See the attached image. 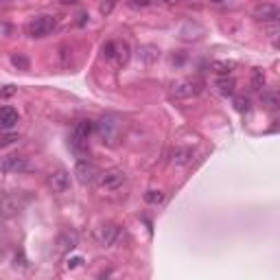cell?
Here are the masks:
<instances>
[{"label": "cell", "mask_w": 280, "mask_h": 280, "mask_svg": "<svg viewBox=\"0 0 280 280\" xmlns=\"http://www.w3.org/2000/svg\"><path fill=\"white\" fill-rule=\"evenodd\" d=\"M234 87H236V81H234L232 77L223 75V77H219V79H217V90H219V94H223V96H232V94H234Z\"/></svg>", "instance_id": "15"}, {"label": "cell", "mask_w": 280, "mask_h": 280, "mask_svg": "<svg viewBox=\"0 0 280 280\" xmlns=\"http://www.w3.org/2000/svg\"><path fill=\"white\" fill-rule=\"evenodd\" d=\"M260 96H262V103H265L269 110H278V94L274 90H265Z\"/></svg>", "instance_id": "23"}, {"label": "cell", "mask_w": 280, "mask_h": 280, "mask_svg": "<svg viewBox=\"0 0 280 280\" xmlns=\"http://www.w3.org/2000/svg\"><path fill=\"white\" fill-rule=\"evenodd\" d=\"M151 5V0H129V7H134V9H145Z\"/></svg>", "instance_id": "27"}, {"label": "cell", "mask_w": 280, "mask_h": 280, "mask_svg": "<svg viewBox=\"0 0 280 280\" xmlns=\"http://www.w3.org/2000/svg\"><path fill=\"white\" fill-rule=\"evenodd\" d=\"M208 3H223V0H208Z\"/></svg>", "instance_id": "33"}, {"label": "cell", "mask_w": 280, "mask_h": 280, "mask_svg": "<svg viewBox=\"0 0 280 280\" xmlns=\"http://www.w3.org/2000/svg\"><path fill=\"white\" fill-rule=\"evenodd\" d=\"M15 92V87L13 85H5V90L0 92V96H9V94H13Z\"/></svg>", "instance_id": "30"}, {"label": "cell", "mask_w": 280, "mask_h": 280, "mask_svg": "<svg viewBox=\"0 0 280 280\" xmlns=\"http://www.w3.org/2000/svg\"><path fill=\"white\" fill-rule=\"evenodd\" d=\"M18 125V110L11 108V105H3L0 108V129L9 131Z\"/></svg>", "instance_id": "10"}, {"label": "cell", "mask_w": 280, "mask_h": 280, "mask_svg": "<svg viewBox=\"0 0 280 280\" xmlns=\"http://www.w3.org/2000/svg\"><path fill=\"white\" fill-rule=\"evenodd\" d=\"M57 245H59L61 252L75 250L77 245H79V236H77V232H73V230H64V232L57 236Z\"/></svg>", "instance_id": "12"}, {"label": "cell", "mask_w": 280, "mask_h": 280, "mask_svg": "<svg viewBox=\"0 0 280 280\" xmlns=\"http://www.w3.org/2000/svg\"><path fill=\"white\" fill-rule=\"evenodd\" d=\"M48 186L52 192H66L70 188V173L66 169H55L48 175Z\"/></svg>", "instance_id": "8"}, {"label": "cell", "mask_w": 280, "mask_h": 280, "mask_svg": "<svg viewBox=\"0 0 280 280\" xmlns=\"http://www.w3.org/2000/svg\"><path fill=\"white\" fill-rule=\"evenodd\" d=\"M213 70H215L219 77L230 75L232 70H234V61H213Z\"/></svg>", "instance_id": "20"}, {"label": "cell", "mask_w": 280, "mask_h": 280, "mask_svg": "<svg viewBox=\"0 0 280 280\" xmlns=\"http://www.w3.org/2000/svg\"><path fill=\"white\" fill-rule=\"evenodd\" d=\"M262 85H265V75H262V70H254V87L256 90H262Z\"/></svg>", "instance_id": "25"}, {"label": "cell", "mask_w": 280, "mask_h": 280, "mask_svg": "<svg viewBox=\"0 0 280 280\" xmlns=\"http://www.w3.org/2000/svg\"><path fill=\"white\" fill-rule=\"evenodd\" d=\"M234 110L236 112H241V114H248L250 108H252V101H250V96H245V94H239V96H234Z\"/></svg>", "instance_id": "19"}, {"label": "cell", "mask_w": 280, "mask_h": 280, "mask_svg": "<svg viewBox=\"0 0 280 280\" xmlns=\"http://www.w3.org/2000/svg\"><path fill=\"white\" fill-rule=\"evenodd\" d=\"M81 262H83V258H79V256H77V258H70V260H68V267H79Z\"/></svg>", "instance_id": "29"}, {"label": "cell", "mask_w": 280, "mask_h": 280, "mask_svg": "<svg viewBox=\"0 0 280 280\" xmlns=\"http://www.w3.org/2000/svg\"><path fill=\"white\" fill-rule=\"evenodd\" d=\"M201 90H204V81L199 77H188L173 85V96H178V99H190V96L201 94Z\"/></svg>", "instance_id": "3"}, {"label": "cell", "mask_w": 280, "mask_h": 280, "mask_svg": "<svg viewBox=\"0 0 280 280\" xmlns=\"http://www.w3.org/2000/svg\"><path fill=\"white\" fill-rule=\"evenodd\" d=\"M18 201L11 199V197H0V213H3L5 217H13L18 213Z\"/></svg>", "instance_id": "18"}, {"label": "cell", "mask_w": 280, "mask_h": 280, "mask_svg": "<svg viewBox=\"0 0 280 280\" xmlns=\"http://www.w3.org/2000/svg\"><path fill=\"white\" fill-rule=\"evenodd\" d=\"M57 29V20L52 15H35L33 20L26 24V35L29 38H46Z\"/></svg>", "instance_id": "2"}, {"label": "cell", "mask_w": 280, "mask_h": 280, "mask_svg": "<svg viewBox=\"0 0 280 280\" xmlns=\"http://www.w3.org/2000/svg\"><path fill=\"white\" fill-rule=\"evenodd\" d=\"M114 5H116V0H108V3H103V5H101V13H103V15H108V13L112 11V7H114Z\"/></svg>", "instance_id": "28"}, {"label": "cell", "mask_w": 280, "mask_h": 280, "mask_svg": "<svg viewBox=\"0 0 280 280\" xmlns=\"http://www.w3.org/2000/svg\"><path fill=\"white\" fill-rule=\"evenodd\" d=\"M114 52H116V40H110L101 46V55L105 61H114Z\"/></svg>", "instance_id": "22"}, {"label": "cell", "mask_w": 280, "mask_h": 280, "mask_svg": "<svg viewBox=\"0 0 280 280\" xmlns=\"http://www.w3.org/2000/svg\"><path fill=\"white\" fill-rule=\"evenodd\" d=\"M127 175L122 169H108L105 173L99 175V186L103 190H118L122 184H125Z\"/></svg>", "instance_id": "6"}, {"label": "cell", "mask_w": 280, "mask_h": 280, "mask_svg": "<svg viewBox=\"0 0 280 280\" xmlns=\"http://www.w3.org/2000/svg\"><path fill=\"white\" fill-rule=\"evenodd\" d=\"M18 140V134H0V147H9V145H13Z\"/></svg>", "instance_id": "26"}, {"label": "cell", "mask_w": 280, "mask_h": 280, "mask_svg": "<svg viewBox=\"0 0 280 280\" xmlns=\"http://www.w3.org/2000/svg\"><path fill=\"white\" fill-rule=\"evenodd\" d=\"M171 155H173L171 160H173L175 164H190V162H192V151H190V149H182V147H178V149H173Z\"/></svg>", "instance_id": "17"}, {"label": "cell", "mask_w": 280, "mask_h": 280, "mask_svg": "<svg viewBox=\"0 0 280 280\" xmlns=\"http://www.w3.org/2000/svg\"><path fill=\"white\" fill-rule=\"evenodd\" d=\"M59 3L68 7V5H77V3H79V0H59Z\"/></svg>", "instance_id": "31"}, {"label": "cell", "mask_w": 280, "mask_h": 280, "mask_svg": "<svg viewBox=\"0 0 280 280\" xmlns=\"http://www.w3.org/2000/svg\"><path fill=\"white\" fill-rule=\"evenodd\" d=\"M162 3H164V5H169V7H173V5H178L180 0H162Z\"/></svg>", "instance_id": "32"}, {"label": "cell", "mask_w": 280, "mask_h": 280, "mask_svg": "<svg viewBox=\"0 0 280 280\" xmlns=\"http://www.w3.org/2000/svg\"><path fill=\"white\" fill-rule=\"evenodd\" d=\"M129 57H131L129 44H127V42H116V52H114V61H112V64L125 66L127 61H129Z\"/></svg>", "instance_id": "14"}, {"label": "cell", "mask_w": 280, "mask_h": 280, "mask_svg": "<svg viewBox=\"0 0 280 280\" xmlns=\"http://www.w3.org/2000/svg\"><path fill=\"white\" fill-rule=\"evenodd\" d=\"M120 236V227L116 223H103L94 230V241L101 245V248H112L114 243L118 241Z\"/></svg>", "instance_id": "4"}, {"label": "cell", "mask_w": 280, "mask_h": 280, "mask_svg": "<svg viewBox=\"0 0 280 280\" xmlns=\"http://www.w3.org/2000/svg\"><path fill=\"white\" fill-rule=\"evenodd\" d=\"M70 149L77 157H87L90 155V145H87V138H79V136H70Z\"/></svg>", "instance_id": "13"}, {"label": "cell", "mask_w": 280, "mask_h": 280, "mask_svg": "<svg viewBox=\"0 0 280 280\" xmlns=\"http://www.w3.org/2000/svg\"><path fill=\"white\" fill-rule=\"evenodd\" d=\"M94 134V120H79L75 129H73V136H79V138H87Z\"/></svg>", "instance_id": "16"}, {"label": "cell", "mask_w": 280, "mask_h": 280, "mask_svg": "<svg viewBox=\"0 0 280 280\" xmlns=\"http://www.w3.org/2000/svg\"><path fill=\"white\" fill-rule=\"evenodd\" d=\"M157 59H160V48H157V46L145 44V46L138 48V61H143L145 66H153Z\"/></svg>", "instance_id": "11"}, {"label": "cell", "mask_w": 280, "mask_h": 280, "mask_svg": "<svg viewBox=\"0 0 280 280\" xmlns=\"http://www.w3.org/2000/svg\"><path fill=\"white\" fill-rule=\"evenodd\" d=\"M94 134L108 147H116L120 140V122L116 118H101L94 122Z\"/></svg>", "instance_id": "1"}, {"label": "cell", "mask_w": 280, "mask_h": 280, "mask_svg": "<svg viewBox=\"0 0 280 280\" xmlns=\"http://www.w3.org/2000/svg\"><path fill=\"white\" fill-rule=\"evenodd\" d=\"M29 169L24 155H5L0 160V175H11V173H22Z\"/></svg>", "instance_id": "7"}, {"label": "cell", "mask_w": 280, "mask_h": 280, "mask_svg": "<svg viewBox=\"0 0 280 280\" xmlns=\"http://www.w3.org/2000/svg\"><path fill=\"white\" fill-rule=\"evenodd\" d=\"M145 201H147V204H151V206L162 204V201H164V192L162 190H155V188H149L145 192Z\"/></svg>", "instance_id": "21"}, {"label": "cell", "mask_w": 280, "mask_h": 280, "mask_svg": "<svg viewBox=\"0 0 280 280\" xmlns=\"http://www.w3.org/2000/svg\"><path fill=\"white\" fill-rule=\"evenodd\" d=\"M99 169H96V164H92L90 160H79L77 166H75V178L79 184H83V186H90L99 180Z\"/></svg>", "instance_id": "5"}, {"label": "cell", "mask_w": 280, "mask_h": 280, "mask_svg": "<svg viewBox=\"0 0 280 280\" xmlns=\"http://www.w3.org/2000/svg\"><path fill=\"white\" fill-rule=\"evenodd\" d=\"M252 15H254V20H258V22H276L278 15H280V11H278L276 5L262 3V5H256V7H254Z\"/></svg>", "instance_id": "9"}, {"label": "cell", "mask_w": 280, "mask_h": 280, "mask_svg": "<svg viewBox=\"0 0 280 280\" xmlns=\"http://www.w3.org/2000/svg\"><path fill=\"white\" fill-rule=\"evenodd\" d=\"M11 64L15 68H20V70H29V59H26L24 55H13L11 57Z\"/></svg>", "instance_id": "24"}]
</instances>
